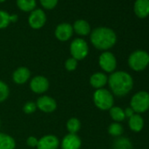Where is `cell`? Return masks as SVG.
<instances>
[{
    "instance_id": "20",
    "label": "cell",
    "mask_w": 149,
    "mask_h": 149,
    "mask_svg": "<svg viewBox=\"0 0 149 149\" xmlns=\"http://www.w3.org/2000/svg\"><path fill=\"white\" fill-rule=\"evenodd\" d=\"M109 111H110V116L114 122L121 123L125 119L124 109H122L119 106H112L109 110Z\"/></svg>"
},
{
    "instance_id": "31",
    "label": "cell",
    "mask_w": 149,
    "mask_h": 149,
    "mask_svg": "<svg viewBox=\"0 0 149 149\" xmlns=\"http://www.w3.org/2000/svg\"><path fill=\"white\" fill-rule=\"evenodd\" d=\"M124 111H125V118H131L133 114H135V112H134V111L131 108V107H127V108H125V110H124Z\"/></svg>"
},
{
    "instance_id": "34",
    "label": "cell",
    "mask_w": 149,
    "mask_h": 149,
    "mask_svg": "<svg viewBox=\"0 0 149 149\" xmlns=\"http://www.w3.org/2000/svg\"><path fill=\"white\" fill-rule=\"evenodd\" d=\"M0 126H1V120H0Z\"/></svg>"
},
{
    "instance_id": "1",
    "label": "cell",
    "mask_w": 149,
    "mask_h": 149,
    "mask_svg": "<svg viewBox=\"0 0 149 149\" xmlns=\"http://www.w3.org/2000/svg\"><path fill=\"white\" fill-rule=\"evenodd\" d=\"M133 79L131 74L125 71H114L108 77V85L112 95L125 97L128 95L133 88Z\"/></svg>"
},
{
    "instance_id": "15",
    "label": "cell",
    "mask_w": 149,
    "mask_h": 149,
    "mask_svg": "<svg viewBox=\"0 0 149 149\" xmlns=\"http://www.w3.org/2000/svg\"><path fill=\"white\" fill-rule=\"evenodd\" d=\"M108 84V77L104 72H96L90 77V84L96 90L103 89Z\"/></svg>"
},
{
    "instance_id": "21",
    "label": "cell",
    "mask_w": 149,
    "mask_h": 149,
    "mask_svg": "<svg viewBox=\"0 0 149 149\" xmlns=\"http://www.w3.org/2000/svg\"><path fill=\"white\" fill-rule=\"evenodd\" d=\"M113 149H132V141L125 137H118L117 138L112 146Z\"/></svg>"
},
{
    "instance_id": "28",
    "label": "cell",
    "mask_w": 149,
    "mask_h": 149,
    "mask_svg": "<svg viewBox=\"0 0 149 149\" xmlns=\"http://www.w3.org/2000/svg\"><path fill=\"white\" fill-rule=\"evenodd\" d=\"M37 110V106H36V103L29 101L26 102L24 106H23V111L26 114H33L35 112V111Z\"/></svg>"
},
{
    "instance_id": "25",
    "label": "cell",
    "mask_w": 149,
    "mask_h": 149,
    "mask_svg": "<svg viewBox=\"0 0 149 149\" xmlns=\"http://www.w3.org/2000/svg\"><path fill=\"white\" fill-rule=\"evenodd\" d=\"M10 95V89L8 85L3 82L0 81V103L5 102Z\"/></svg>"
},
{
    "instance_id": "23",
    "label": "cell",
    "mask_w": 149,
    "mask_h": 149,
    "mask_svg": "<svg viewBox=\"0 0 149 149\" xmlns=\"http://www.w3.org/2000/svg\"><path fill=\"white\" fill-rule=\"evenodd\" d=\"M81 122L77 118H71L67 122V130L68 133L77 134L81 129Z\"/></svg>"
},
{
    "instance_id": "29",
    "label": "cell",
    "mask_w": 149,
    "mask_h": 149,
    "mask_svg": "<svg viewBox=\"0 0 149 149\" xmlns=\"http://www.w3.org/2000/svg\"><path fill=\"white\" fill-rule=\"evenodd\" d=\"M40 5L47 10L54 9L58 4V0H40Z\"/></svg>"
},
{
    "instance_id": "26",
    "label": "cell",
    "mask_w": 149,
    "mask_h": 149,
    "mask_svg": "<svg viewBox=\"0 0 149 149\" xmlns=\"http://www.w3.org/2000/svg\"><path fill=\"white\" fill-rule=\"evenodd\" d=\"M10 23V14H8L5 11L0 10V29L7 27Z\"/></svg>"
},
{
    "instance_id": "24",
    "label": "cell",
    "mask_w": 149,
    "mask_h": 149,
    "mask_svg": "<svg viewBox=\"0 0 149 149\" xmlns=\"http://www.w3.org/2000/svg\"><path fill=\"white\" fill-rule=\"evenodd\" d=\"M108 132L111 136L118 138L121 137V135L124 132V127L120 123L118 122H113L111 123L109 127H108Z\"/></svg>"
},
{
    "instance_id": "22",
    "label": "cell",
    "mask_w": 149,
    "mask_h": 149,
    "mask_svg": "<svg viewBox=\"0 0 149 149\" xmlns=\"http://www.w3.org/2000/svg\"><path fill=\"white\" fill-rule=\"evenodd\" d=\"M17 6L22 12H33L35 10L36 1L35 0H17Z\"/></svg>"
},
{
    "instance_id": "19",
    "label": "cell",
    "mask_w": 149,
    "mask_h": 149,
    "mask_svg": "<svg viewBox=\"0 0 149 149\" xmlns=\"http://www.w3.org/2000/svg\"><path fill=\"white\" fill-rule=\"evenodd\" d=\"M15 139L9 134L0 132V149H15Z\"/></svg>"
},
{
    "instance_id": "30",
    "label": "cell",
    "mask_w": 149,
    "mask_h": 149,
    "mask_svg": "<svg viewBox=\"0 0 149 149\" xmlns=\"http://www.w3.org/2000/svg\"><path fill=\"white\" fill-rule=\"evenodd\" d=\"M38 139L34 136H30L26 139V144L28 146L30 147H37V145H38Z\"/></svg>"
},
{
    "instance_id": "14",
    "label": "cell",
    "mask_w": 149,
    "mask_h": 149,
    "mask_svg": "<svg viewBox=\"0 0 149 149\" xmlns=\"http://www.w3.org/2000/svg\"><path fill=\"white\" fill-rule=\"evenodd\" d=\"M31 77V72L26 67H19L13 74V80L16 84L21 85L28 82Z\"/></svg>"
},
{
    "instance_id": "2",
    "label": "cell",
    "mask_w": 149,
    "mask_h": 149,
    "mask_svg": "<svg viewBox=\"0 0 149 149\" xmlns=\"http://www.w3.org/2000/svg\"><path fill=\"white\" fill-rule=\"evenodd\" d=\"M91 42L98 50L107 51L117 42L115 32L108 27H97L91 32Z\"/></svg>"
},
{
    "instance_id": "12",
    "label": "cell",
    "mask_w": 149,
    "mask_h": 149,
    "mask_svg": "<svg viewBox=\"0 0 149 149\" xmlns=\"http://www.w3.org/2000/svg\"><path fill=\"white\" fill-rule=\"evenodd\" d=\"M60 146L59 139L54 134H47L38 140L37 149H57Z\"/></svg>"
},
{
    "instance_id": "33",
    "label": "cell",
    "mask_w": 149,
    "mask_h": 149,
    "mask_svg": "<svg viewBox=\"0 0 149 149\" xmlns=\"http://www.w3.org/2000/svg\"><path fill=\"white\" fill-rule=\"evenodd\" d=\"M6 0H0V3H3V2H5Z\"/></svg>"
},
{
    "instance_id": "27",
    "label": "cell",
    "mask_w": 149,
    "mask_h": 149,
    "mask_svg": "<svg viewBox=\"0 0 149 149\" xmlns=\"http://www.w3.org/2000/svg\"><path fill=\"white\" fill-rule=\"evenodd\" d=\"M77 65H78V61L74 59L73 57H70L65 62V68L68 71L72 72V71H74L77 68Z\"/></svg>"
},
{
    "instance_id": "13",
    "label": "cell",
    "mask_w": 149,
    "mask_h": 149,
    "mask_svg": "<svg viewBox=\"0 0 149 149\" xmlns=\"http://www.w3.org/2000/svg\"><path fill=\"white\" fill-rule=\"evenodd\" d=\"M73 26L68 23H61L57 26L54 31V35L60 41H67L73 35Z\"/></svg>"
},
{
    "instance_id": "11",
    "label": "cell",
    "mask_w": 149,
    "mask_h": 149,
    "mask_svg": "<svg viewBox=\"0 0 149 149\" xmlns=\"http://www.w3.org/2000/svg\"><path fill=\"white\" fill-rule=\"evenodd\" d=\"M60 145L61 149H80L82 146V139L77 134L68 133L63 137Z\"/></svg>"
},
{
    "instance_id": "10",
    "label": "cell",
    "mask_w": 149,
    "mask_h": 149,
    "mask_svg": "<svg viewBox=\"0 0 149 149\" xmlns=\"http://www.w3.org/2000/svg\"><path fill=\"white\" fill-rule=\"evenodd\" d=\"M47 21V16L41 9H36L31 12L28 19L29 26L33 29H40Z\"/></svg>"
},
{
    "instance_id": "6",
    "label": "cell",
    "mask_w": 149,
    "mask_h": 149,
    "mask_svg": "<svg viewBox=\"0 0 149 149\" xmlns=\"http://www.w3.org/2000/svg\"><path fill=\"white\" fill-rule=\"evenodd\" d=\"M71 56L77 61H82L85 59L89 54V46L87 42L81 38L74 39L70 44Z\"/></svg>"
},
{
    "instance_id": "16",
    "label": "cell",
    "mask_w": 149,
    "mask_h": 149,
    "mask_svg": "<svg viewBox=\"0 0 149 149\" xmlns=\"http://www.w3.org/2000/svg\"><path fill=\"white\" fill-rule=\"evenodd\" d=\"M134 13L139 19H145L149 15V0H136Z\"/></svg>"
},
{
    "instance_id": "4",
    "label": "cell",
    "mask_w": 149,
    "mask_h": 149,
    "mask_svg": "<svg viewBox=\"0 0 149 149\" xmlns=\"http://www.w3.org/2000/svg\"><path fill=\"white\" fill-rule=\"evenodd\" d=\"M149 65V54L144 50H135L128 57V66L136 72L145 70Z\"/></svg>"
},
{
    "instance_id": "3",
    "label": "cell",
    "mask_w": 149,
    "mask_h": 149,
    "mask_svg": "<svg viewBox=\"0 0 149 149\" xmlns=\"http://www.w3.org/2000/svg\"><path fill=\"white\" fill-rule=\"evenodd\" d=\"M93 102L97 108L101 111H109L114 106V97L107 89L96 90L93 94Z\"/></svg>"
},
{
    "instance_id": "18",
    "label": "cell",
    "mask_w": 149,
    "mask_h": 149,
    "mask_svg": "<svg viewBox=\"0 0 149 149\" xmlns=\"http://www.w3.org/2000/svg\"><path fill=\"white\" fill-rule=\"evenodd\" d=\"M72 26H73V31L81 36H86L90 34L91 32L90 24L84 19L77 20Z\"/></svg>"
},
{
    "instance_id": "7",
    "label": "cell",
    "mask_w": 149,
    "mask_h": 149,
    "mask_svg": "<svg viewBox=\"0 0 149 149\" xmlns=\"http://www.w3.org/2000/svg\"><path fill=\"white\" fill-rule=\"evenodd\" d=\"M99 67L105 73H113L117 68V59L115 55L109 51L103 52L98 59Z\"/></svg>"
},
{
    "instance_id": "9",
    "label": "cell",
    "mask_w": 149,
    "mask_h": 149,
    "mask_svg": "<svg viewBox=\"0 0 149 149\" xmlns=\"http://www.w3.org/2000/svg\"><path fill=\"white\" fill-rule=\"evenodd\" d=\"M37 109L45 112V113H52L57 108L56 101L49 97V96H41L36 101Z\"/></svg>"
},
{
    "instance_id": "8",
    "label": "cell",
    "mask_w": 149,
    "mask_h": 149,
    "mask_svg": "<svg viewBox=\"0 0 149 149\" xmlns=\"http://www.w3.org/2000/svg\"><path fill=\"white\" fill-rule=\"evenodd\" d=\"M30 89L36 94H43L49 89V81L43 76H36L30 81Z\"/></svg>"
},
{
    "instance_id": "5",
    "label": "cell",
    "mask_w": 149,
    "mask_h": 149,
    "mask_svg": "<svg viewBox=\"0 0 149 149\" xmlns=\"http://www.w3.org/2000/svg\"><path fill=\"white\" fill-rule=\"evenodd\" d=\"M130 107L137 114H141L149 110V92L140 91L136 92L131 98Z\"/></svg>"
},
{
    "instance_id": "17",
    "label": "cell",
    "mask_w": 149,
    "mask_h": 149,
    "mask_svg": "<svg viewBox=\"0 0 149 149\" xmlns=\"http://www.w3.org/2000/svg\"><path fill=\"white\" fill-rule=\"evenodd\" d=\"M144 125H145L144 118L140 114L135 113L131 118H128L129 128L134 132H139L140 131H142V129L144 128Z\"/></svg>"
},
{
    "instance_id": "32",
    "label": "cell",
    "mask_w": 149,
    "mask_h": 149,
    "mask_svg": "<svg viewBox=\"0 0 149 149\" xmlns=\"http://www.w3.org/2000/svg\"><path fill=\"white\" fill-rule=\"evenodd\" d=\"M18 20V15L13 14V15H10V21L11 22H16Z\"/></svg>"
}]
</instances>
